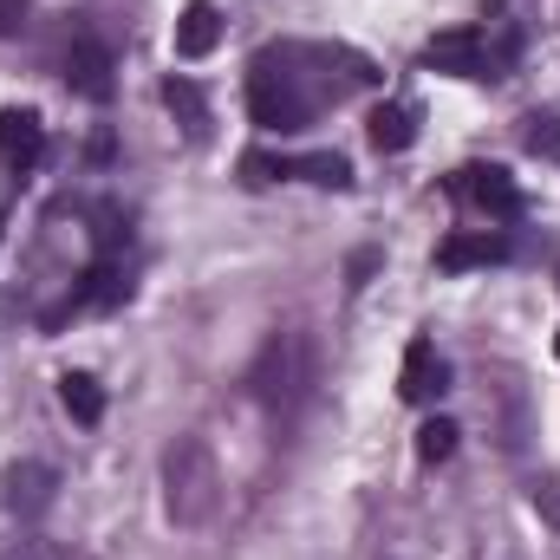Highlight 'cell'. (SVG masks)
Returning a JSON list of instances; mask_svg holds the SVG:
<instances>
[{
	"mask_svg": "<svg viewBox=\"0 0 560 560\" xmlns=\"http://www.w3.org/2000/svg\"><path fill=\"white\" fill-rule=\"evenodd\" d=\"M215 39H222V13H215L209 0H189V7L176 13V59H209Z\"/></svg>",
	"mask_w": 560,
	"mask_h": 560,
	"instance_id": "cell-11",
	"label": "cell"
},
{
	"mask_svg": "<svg viewBox=\"0 0 560 560\" xmlns=\"http://www.w3.org/2000/svg\"><path fill=\"white\" fill-rule=\"evenodd\" d=\"M555 352H560V339H555Z\"/></svg>",
	"mask_w": 560,
	"mask_h": 560,
	"instance_id": "cell-22",
	"label": "cell"
},
{
	"mask_svg": "<svg viewBox=\"0 0 560 560\" xmlns=\"http://www.w3.org/2000/svg\"><path fill=\"white\" fill-rule=\"evenodd\" d=\"M59 405L72 411V423H98L105 418V385L92 372H66L59 378Z\"/></svg>",
	"mask_w": 560,
	"mask_h": 560,
	"instance_id": "cell-13",
	"label": "cell"
},
{
	"mask_svg": "<svg viewBox=\"0 0 560 560\" xmlns=\"http://www.w3.org/2000/svg\"><path fill=\"white\" fill-rule=\"evenodd\" d=\"M66 85L79 92V98H92V105H105L112 98V46L105 39H72L66 46Z\"/></svg>",
	"mask_w": 560,
	"mask_h": 560,
	"instance_id": "cell-6",
	"label": "cell"
},
{
	"mask_svg": "<svg viewBox=\"0 0 560 560\" xmlns=\"http://www.w3.org/2000/svg\"><path fill=\"white\" fill-rule=\"evenodd\" d=\"M398 392H405V405H436V398L450 392V365L436 359V346H430V339H411V346H405Z\"/></svg>",
	"mask_w": 560,
	"mask_h": 560,
	"instance_id": "cell-8",
	"label": "cell"
},
{
	"mask_svg": "<svg viewBox=\"0 0 560 560\" xmlns=\"http://www.w3.org/2000/svg\"><path fill=\"white\" fill-rule=\"evenodd\" d=\"M131 293V280H125V261L118 255H98L92 268H85V280L72 287V306H118Z\"/></svg>",
	"mask_w": 560,
	"mask_h": 560,
	"instance_id": "cell-12",
	"label": "cell"
},
{
	"mask_svg": "<svg viewBox=\"0 0 560 560\" xmlns=\"http://www.w3.org/2000/svg\"><path fill=\"white\" fill-rule=\"evenodd\" d=\"M125 242H131V222L118 209H98V255H118Z\"/></svg>",
	"mask_w": 560,
	"mask_h": 560,
	"instance_id": "cell-18",
	"label": "cell"
},
{
	"mask_svg": "<svg viewBox=\"0 0 560 560\" xmlns=\"http://www.w3.org/2000/svg\"><path fill=\"white\" fill-rule=\"evenodd\" d=\"M26 26V0H0V39H13Z\"/></svg>",
	"mask_w": 560,
	"mask_h": 560,
	"instance_id": "cell-19",
	"label": "cell"
},
{
	"mask_svg": "<svg viewBox=\"0 0 560 560\" xmlns=\"http://www.w3.org/2000/svg\"><path fill=\"white\" fill-rule=\"evenodd\" d=\"M163 98H170V112L183 118V131H189V138H202V125H209V112H202V92H196L189 79H170V85H163Z\"/></svg>",
	"mask_w": 560,
	"mask_h": 560,
	"instance_id": "cell-15",
	"label": "cell"
},
{
	"mask_svg": "<svg viewBox=\"0 0 560 560\" xmlns=\"http://www.w3.org/2000/svg\"><path fill=\"white\" fill-rule=\"evenodd\" d=\"M319 85L313 72H300V46H268L248 72V112L261 131H306L319 112Z\"/></svg>",
	"mask_w": 560,
	"mask_h": 560,
	"instance_id": "cell-2",
	"label": "cell"
},
{
	"mask_svg": "<svg viewBox=\"0 0 560 560\" xmlns=\"http://www.w3.org/2000/svg\"><path fill=\"white\" fill-rule=\"evenodd\" d=\"M248 392L280 423L313 411V398H319V346H313V332H300V326L268 332L261 352H255V365H248Z\"/></svg>",
	"mask_w": 560,
	"mask_h": 560,
	"instance_id": "cell-1",
	"label": "cell"
},
{
	"mask_svg": "<svg viewBox=\"0 0 560 560\" xmlns=\"http://www.w3.org/2000/svg\"><path fill=\"white\" fill-rule=\"evenodd\" d=\"M365 125H372V150H385V156H392V150H411V138H418L411 105H378Z\"/></svg>",
	"mask_w": 560,
	"mask_h": 560,
	"instance_id": "cell-14",
	"label": "cell"
},
{
	"mask_svg": "<svg viewBox=\"0 0 560 560\" xmlns=\"http://www.w3.org/2000/svg\"><path fill=\"white\" fill-rule=\"evenodd\" d=\"M52 502H59V469H52V463H13V469L0 476V509H7L13 522H39Z\"/></svg>",
	"mask_w": 560,
	"mask_h": 560,
	"instance_id": "cell-5",
	"label": "cell"
},
{
	"mask_svg": "<svg viewBox=\"0 0 560 560\" xmlns=\"http://www.w3.org/2000/svg\"><path fill=\"white\" fill-rule=\"evenodd\" d=\"M222 502V469H215V450L202 436H176L163 450V509L176 528H196L209 522Z\"/></svg>",
	"mask_w": 560,
	"mask_h": 560,
	"instance_id": "cell-3",
	"label": "cell"
},
{
	"mask_svg": "<svg viewBox=\"0 0 560 560\" xmlns=\"http://www.w3.org/2000/svg\"><path fill=\"white\" fill-rule=\"evenodd\" d=\"M515 52H522V39L515 33H489V26H450V33H436L430 46H423V59L436 66V72H456V79H502L509 66H515Z\"/></svg>",
	"mask_w": 560,
	"mask_h": 560,
	"instance_id": "cell-4",
	"label": "cell"
},
{
	"mask_svg": "<svg viewBox=\"0 0 560 560\" xmlns=\"http://www.w3.org/2000/svg\"><path fill=\"white\" fill-rule=\"evenodd\" d=\"M495 261H509V235H495V229H463V235H450V242L436 248V268H443V275L495 268Z\"/></svg>",
	"mask_w": 560,
	"mask_h": 560,
	"instance_id": "cell-9",
	"label": "cell"
},
{
	"mask_svg": "<svg viewBox=\"0 0 560 560\" xmlns=\"http://www.w3.org/2000/svg\"><path fill=\"white\" fill-rule=\"evenodd\" d=\"M0 560H66V555L46 548V541H26V548H13V555H0Z\"/></svg>",
	"mask_w": 560,
	"mask_h": 560,
	"instance_id": "cell-20",
	"label": "cell"
},
{
	"mask_svg": "<svg viewBox=\"0 0 560 560\" xmlns=\"http://www.w3.org/2000/svg\"><path fill=\"white\" fill-rule=\"evenodd\" d=\"M0 229H7V215H0Z\"/></svg>",
	"mask_w": 560,
	"mask_h": 560,
	"instance_id": "cell-21",
	"label": "cell"
},
{
	"mask_svg": "<svg viewBox=\"0 0 560 560\" xmlns=\"http://www.w3.org/2000/svg\"><path fill=\"white\" fill-rule=\"evenodd\" d=\"M46 150V125L33 112H0V170H33Z\"/></svg>",
	"mask_w": 560,
	"mask_h": 560,
	"instance_id": "cell-10",
	"label": "cell"
},
{
	"mask_svg": "<svg viewBox=\"0 0 560 560\" xmlns=\"http://www.w3.org/2000/svg\"><path fill=\"white\" fill-rule=\"evenodd\" d=\"M456 196H469L476 209H489V215H522V189H515V176L509 170H495V163H469V170H456V183H450Z\"/></svg>",
	"mask_w": 560,
	"mask_h": 560,
	"instance_id": "cell-7",
	"label": "cell"
},
{
	"mask_svg": "<svg viewBox=\"0 0 560 560\" xmlns=\"http://www.w3.org/2000/svg\"><path fill=\"white\" fill-rule=\"evenodd\" d=\"M522 143H528L535 156H560V118L555 112H535V118L522 125Z\"/></svg>",
	"mask_w": 560,
	"mask_h": 560,
	"instance_id": "cell-17",
	"label": "cell"
},
{
	"mask_svg": "<svg viewBox=\"0 0 560 560\" xmlns=\"http://www.w3.org/2000/svg\"><path fill=\"white\" fill-rule=\"evenodd\" d=\"M456 436H463V430H456L450 418H430L418 430V456H423V463H443V456L456 450Z\"/></svg>",
	"mask_w": 560,
	"mask_h": 560,
	"instance_id": "cell-16",
	"label": "cell"
}]
</instances>
